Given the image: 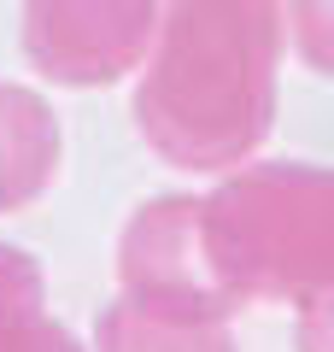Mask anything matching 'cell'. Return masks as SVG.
Returning a JSON list of instances; mask_svg holds the SVG:
<instances>
[{"mask_svg":"<svg viewBox=\"0 0 334 352\" xmlns=\"http://www.w3.org/2000/svg\"><path fill=\"white\" fill-rule=\"evenodd\" d=\"M282 0H164L135 124L170 170H235L276 124Z\"/></svg>","mask_w":334,"mask_h":352,"instance_id":"cell-1","label":"cell"},{"mask_svg":"<svg viewBox=\"0 0 334 352\" xmlns=\"http://www.w3.org/2000/svg\"><path fill=\"white\" fill-rule=\"evenodd\" d=\"M199 247L235 305H311L334 288V170L235 164L199 200Z\"/></svg>","mask_w":334,"mask_h":352,"instance_id":"cell-2","label":"cell"},{"mask_svg":"<svg viewBox=\"0 0 334 352\" xmlns=\"http://www.w3.org/2000/svg\"><path fill=\"white\" fill-rule=\"evenodd\" d=\"M164 0H24V59L59 88H106L141 71Z\"/></svg>","mask_w":334,"mask_h":352,"instance_id":"cell-3","label":"cell"},{"mask_svg":"<svg viewBox=\"0 0 334 352\" xmlns=\"http://www.w3.org/2000/svg\"><path fill=\"white\" fill-rule=\"evenodd\" d=\"M235 317L176 294H111L94 323V352H241Z\"/></svg>","mask_w":334,"mask_h":352,"instance_id":"cell-4","label":"cell"},{"mask_svg":"<svg viewBox=\"0 0 334 352\" xmlns=\"http://www.w3.org/2000/svg\"><path fill=\"white\" fill-rule=\"evenodd\" d=\"M65 135L53 106L24 82H0V217L36 206L59 182Z\"/></svg>","mask_w":334,"mask_h":352,"instance_id":"cell-5","label":"cell"},{"mask_svg":"<svg viewBox=\"0 0 334 352\" xmlns=\"http://www.w3.org/2000/svg\"><path fill=\"white\" fill-rule=\"evenodd\" d=\"M0 352H82L47 311V276L24 247H0Z\"/></svg>","mask_w":334,"mask_h":352,"instance_id":"cell-6","label":"cell"},{"mask_svg":"<svg viewBox=\"0 0 334 352\" xmlns=\"http://www.w3.org/2000/svg\"><path fill=\"white\" fill-rule=\"evenodd\" d=\"M287 30L311 71L334 76V0H287Z\"/></svg>","mask_w":334,"mask_h":352,"instance_id":"cell-7","label":"cell"},{"mask_svg":"<svg viewBox=\"0 0 334 352\" xmlns=\"http://www.w3.org/2000/svg\"><path fill=\"white\" fill-rule=\"evenodd\" d=\"M293 352H334V288H329V294H317V300L299 311Z\"/></svg>","mask_w":334,"mask_h":352,"instance_id":"cell-8","label":"cell"}]
</instances>
